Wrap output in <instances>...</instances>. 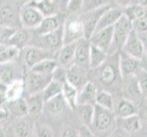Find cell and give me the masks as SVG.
I'll use <instances>...</instances> for the list:
<instances>
[{
    "mask_svg": "<svg viewBox=\"0 0 147 137\" xmlns=\"http://www.w3.org/2000/svg\"><path fill=\"white\" fill-rule=\"evenodd\" d=\"M64 45L78 42L85 38L84 27L82 19L76 17L69 18L63 26Z\"/></svg>",
    "mask_w": 147,
    "mask_h": 137,
    "instance_id": "cell-3",
    "label": "cell"
},
{
    "mask_svg": "<svg viewBox=\"0 0 147 137\" xmlns=\"http://www.w3.org/2000/svg\"><path fill=\"white\" fill-rule=\"evenodd\" d=\"M38 137H52V132L47 125L40 124L37 128Z\"/></svg>",
    "mask_w": 147,
    "mask_h": 137,
    "instance_id": "cell-43",
    "label": "cell"
},
{
    "mask_svg": "<svg viewBox=\"0 0 147 137\" xmlns=\"http://www.w3.org/2000/svg\"><path fill=\"white\" fill-rule=\"evenodd\" d=\"M7 103V97H6V93L0 91V105L5 104Z\"/></svg>",
    "mask_w": 147,
    "mask_h": 137,
    "instance_id": "cell-49",
    "label": "cell"
},
{
    "mask_svg": "<svg viewBox=\"0 0 147 137\" xmlns=\"http://www.w3.org/2000/svg\"><path fill=\"white\" fill-rule=\"evenodd\" d=\"M144 58L145 59V61H146V64H147V50H145V52H144Z\"/></svg>",
    "mask_w": 147,
    "mask_h": 137,
    "instance_id": "cell-53",
    "label": "cell"
},
{
    "mask_svg": "<svg viewBox=\"0 0 147 137\" xmlns=\"http://www.w3.org/2000/svg\"><path fill=\"white\" fill-rule=\"evenodd\" d=\"M80 137H95V136L92 134V132L89 130V128L84 126L82 130H80Z\"/></svg>",
    "mask_w": 147,
    "mask_h": 137,
    "instance_id": "cell-47",
    "label": "cell"
},
{
    "mask_svg": "<svg viewBox=\"0 0 147 137\" xmlns=\"http://www.w3.org/2000/svg\"><path fill=\"white\" fill-rule=\"evenodd\" d=\"M90 40L83 38L77 42V49L75 53V64L85 68H90Z\"/></svg>",
    "mask_w": 147,
    "mask_h": 137,
    "instance_id": "cell-14",
    "label": "cell"
},
{
    "mask_svg": "<svg viewBox=\"0 0 147 137\" xmlns=\"http://www.w3.org/2000/svg\"><path fill=\"white\" fill-rule=\"evenodd\" d=\"M83 4L82 0H70L68 2V9L71 12H77L82 8Z\"/></svg>",
    "mask_w": 147,
    "mask_h": 137,
    "instance_id": "cell-44",
    "label": "cell"
},
{
    "mask_svg": "<svg viewBox=\"0 0 147 137\" xmlns=\"http://www.w3.org/2000/svg\"><path fill=\"white\" fill-rule=\"evenodd\" d=\"M108 53L90 44V69H99L107 60Z\"/></svg>",
    "mask_w": 147,
    "mask_h": 137,
    "instance_id": "cell-24",
    "label": "cell"
},
{
    "mask_svg": "<svg viewBox=\"0 0 147 137\" xmlns=\"http://www.w3.org/2000/svg\"><path fill=\"white\" fill-rule=\"evenodd\" d=\"M0 3V26L16 28L17 20H20V14L18 13L16 6L9 2Z\"/></svg>",
    "mask_w": 147,
    "mask_h": 137,
    "instance_id": "cell-9",
    "label": "cell"
},
{
    "mask_svg": "<svg viewBox=\"0 0 147 137\" xmlns=\"http://www.w3.org/2000/svg\"><path fill=\"white\" fill-rule=\"evenodd\" d=\"M118 123L120 127L127 133H135L142 127L141 118L138 114L127 118H120Z\"/></svg>",
    "mask_w": 147,
    "mask_h": 137,
    "instance_id": "cell-26",
    "label": "cell"
},
{
    "mask_svg": "<svg viewBox=\"0 0 147 137\" xmlns=\"http://www.w3.org/2000/svg\"><path fill=\"white\" fill-rule=\"evenodd\" d=\"M0 137H5V134L1 130H0Z\"/></svg>",
    "mask_w": 147,
    "mask_h": 137,
    "instance_id": "cell-54",
    "label": "cell"
},
{
    "mask_svg": "<svg viewBox=\"0 0 147 137\" xmlns=\"http://www.w3.org/2000/svg\"><path fill=\"white\" fill-rule=\"evenodd\" d=\"M76 110H77V113L80 121L83 124L85 127L89 128L90 126H92L94 114H95V105L93 104L78 105Z\"/></svg>",
    "mask_w": 147,
    "mask_h": 137,
    "instance_id": "cell-18",
    "label": "cell"
},
{
    "mask_svg": "<svg viewBox=\"0 0 147 137\" xmlns=\"http://www.w3.org/2000/svg\"><path fill=\"white\" fill-rule=\"evenodd\" d=\"M119 69L123 77H134L141 69V60L121 52L119 55Z\"/></svg>",
    "mask_w": 147,
    "mask_h": 137,
    "instance_id": "cell-8",
    "label": "cell"
},
{
    "mask_svg": "<svg viewBox=\"0 0 147 137\" xmlns=\"http://www.w3.org/2000/svg\"><path fill=\"white\" fill-rule=\"evenodd\" d=\"M123 15V12L121 11L120 9L110 7L108 10H106L105 13L101 16L100 21L97 25V28H96L95 32L100 31V30H102L107 28L113 27Z\"/></svg>",
    "mask_w": 147,
    "mask_h": 137,
    "instance_id": "cell-15",
    "label": "cell"
},
{
    "mask_svg": "<svg viewBox=\"0 0 147 137\" xmlns=\"http://www.w3.org/2000/svg\"><path fill=\"white\" fill-rule=\"evenodd\" d=\"M139 4L142 7H144L145 9H147V0H144V1H140Z\"/></svg>",
    "mask_w": 147,
    "mask_h": 137,
    "instance_id": "cell-51",
    "label": "cell"
},
{
    "mask_svg": "<svg viewBox=\"0 0 147 137\" xmlns=\"http://www.w3.org/2000/svg\"><path fill=\"white\" fill-rule=\"evenodd\" d=\"M24 59H25L26 64L31 69L38 63L43 61L45 59H49L51 58H50V53L47 49H42V48L31 47V48H28L26 50Z\"/></svg>",
    "mask_w": 147,
    "mask_h": 137,
    "instance_id": "cell-13",
    "label": "cell"
},
{
    "mask_svg": "<svg viewBox=\"0 0 147 137\" xmlns=\"http://www.w3.org/2000/svg\"><path fill=\"white\" fill-rule=\"evenodd\" d=\"M76 49H77V42L64 45L60 49L59 61L62 66H68L75 59Z\"/></svg>",
    "mask_w": 147,
    "mask_h": 137,
    "instance_id": "cell-25",
    "label": "cell"
},
{
    "mask_svg": "<svg viewBox=\"0 0 147 137\" xmlns=\"http://www.w3.org/2000/svg\"><path fill=\"white\" fill-rule=\"evenodd\" d=\"M137 114V107L133 101L127 99L121 100L117 108V115L119 118H127Z\"/></svg>",
    "mask_w": 147,
    "mask_h": 137,
    "instance_id": "cell-27",
    "label": "cell"
},
{
    "mask_svg": "<svg viewBox=\"0 0 147 137\" xmlns=\"http://www.w3.org/2000/svg\"><path fill=\"white\" fill-rule=\"evenodd\" d=\"M30 134V126L27 121H21L15 126V134L17 137H28Z\"/></svg>",
    "mask_w": 147,
    "mask_h": 137,
    "instance_id": "cell-40",
    "label": "cell"
},
{
    "mask_svg": "<svg viewBox=\"0 0 147 137\" xmlns=\"http://www.w3.org/2000/svg\"><path fill=\"white\" fill-rule=\"evenodd\" d=\"M6 109L8 111L9 114L17 118H23L28 115V107L27 100L25 98H20L16 101H7Z\"/></svg>",
    "mask_w": 147,
    "mask_h": 137,
    "instance_id": "cell-16",
    "label": "cell"
},
{
    "mask_svg": "<svg viewBox=\"0 0 147 137\" xmlns=\"http://www.w3.org/2000/svg\"><path fill=\"white\" fill-rule=\"evenodd\" d=\"M143 115H142V118H141V123H142V124H144L145 127H146V129H147V108H145L144 111H143Z\"/></svg>",
    "mask_w": 147,
    "mask_h": 137,
    "instance_id": "cell-48",
    "label": "cell"
},
{
    "mask_svg": "<svg viewBox=\"0 0 147 137\" xmlns=\"http://www.w3.org/2000/svg\"><path fill=\"white\" fill-rule=\"evenodd\" d=\"M127 93L129 94L131 98H133L134 100H138L143 97L141 93L140 88H139V85H138L137 79H136V76L130 77L128 85H127Z\"/></svg>",
    "mask_w": 147,
    "mask_h": 137,
    "instance_id": "cell-37",
    "label": "cell"
},
{
    "mask_svg": "<svg viewBox=\"0 0 147 137\" xmlns=\"http://www.w3.org/2000/svg\"><path fill=\"white\" fill-rule=\"evenodd\" d=\"M95 104L103 109L113 111L114 105L113 95L107 90H99L97 92V96H96Z\"/></svg>",
    "mask_w": 147,
    "mask_h": 137,
    "instance_id": "cell-35",
    "label": "cell"
},
{
    "mask_svg": "<svg viewBox=\"0 0 147 137\" xmlns=\"http://www.w3.org/2000/svg\"><path fill=\"white\" fill-rule=\"evenodd\" d=\"M24 92H25L24 80L18 78L7 86V89L6 91L7 101H12L18 100L20 98H23L22 96Z\"/></svg>",
    "mask_w": 147,
    "mask_h": 137,
    "instance_id": "cell-23",
    "label": "cell"
},
{
    "mask_svg": "<svg viewBox=\"0 0 147 137\" xmlns=\"http://www.w3.org/2000/svg\"><path fill=\"white\" fill-rule=\"evenodd\" d=\"M62 94L64 96V99L66 100V103L72 110H76L78 106V95L79 91L78 90L74 88L69 83L65 82L63 84V91Z\"/></svg>",
    "mask_w": 147,
    "mask_h": 137,
    "instance_id": "cell-31",
    "label": "cell"
},
{
    "mask_svg": "<svg viewBox=\"0 0 147 137\" xmlns=\"http://www.w3.org/2000/svg\"><path fill=\"white\" fill-rule=\"evenodd\" d=\"M9 118V113L6 107L0 108V125L6 124Z\"/></svg>",
    "mask_w": 147,
    "mask_h": 137,
    "instance_id": "cell-46",
    "label": "cell"
},
{
    "mask_svg": "<svg viewBox=\"0 0 147 137\" xmlns=\"http://www.w3.org/2000/svg\"><path fill=\"white\" fill-rule=\"evenodd\" d=\"M136 79H137L142 96L144 98H147V70L142 69L136 75Z\"/></svg>",
    "mask_w": 147,
    "mask_h": 137,
    "instance_id": "cell-39",
    "label": "cell"
},
{
    "mask_svg": "<svg viewBox=\"0 0 147 137\" xmlns=\"http://www.w3.org/2000/svg\"><path fill=\"white\" fill-rule=\"evenodd\" d=\"M20 23L25 29L38 28L43 21L44 17L37 8L32 7L29 3L20 9Z\"/></svg>",
    "mask_w": 147,
    "mask_h": 137,
    "instance_id": "cell-5",
    "label": "cell"
},
{
    "mask_svg": "<svg viewBox=\"0 0 147 137\" xmlns=\"http://www.w3.org/2000/svg\"><path fill=\"white\" fill-rule=\"evenodd\" d=\"M17 79L18 78L16 77V70L11 62L0 64V80L4 84L8 86Z\"/></svg>",
    "mask_w": 147,
    "mask_h": 137,
    "instance_id": "cell-33",
    "label": "cell"
},
{
    "mask_svg": "<svg viewBox=\"0 0 147 137\" xmlns=\"http://www.w3.org/2000/svg\"><path fill=\"white\" fill-rule=\"evenodd\" d=\"M113 27H111L95 32L92 36V38H90V42L92 45L108 53L109 49H111V46L113 44Z\"/></svg>",
    "mask_w": 147,
    "mask_h": 137,
    "instance_id": "cell-11",
    "label": "cell"
},
{
    "mask_svg": "<svg viewBox=\"0 0 147 137\" xmlns=\"http://www.w3.org/2000/svg\"><path fill=\"white\" fill-rule=\"evenodd\" d=\"M133 28L134 31L138 34L139 37L140 35L147 36V18H141L133 22Z\"/></svg>",
    "mask_w": 147,
    "mask_h": 137,
    "instance_id": "cell-41",
    "label": "cell"
},
{
    "mask_svg": "<svg viewBox=\"0 0 147 137\" xmlns=\"http://www.w3.org/2000/svg\"><path fill=\"white\" fill-rule=\"evenodd\" d=\"M110 7H111L109 4H106L104 6H101L100 7L94 8V9H90L86 12L82 19V22L84 27V34H85V38L90 40L92 36L94 34L97 25L100 21L101 16L105 13L106 10H108Z\"/></svg>",
    "mask_w": 147,
    "mask_h": 137,
    "instance_id": "cell-4",
    "label": "cell"
},
{
    "mask_svg": "<svg viewBox=\"0 0 147 137\" xmlns=\"http://www.w3.org/2000/svg\"><path fill=\"white\" fill-rule=\"evenodd\" d=\"M17 30L18 28H16L0 26V45L7 44L13 35L17 32Z\"/></svg>",
    "mask_w": 147,
    "mask_h": 137,
    "instance_id": "cell-38",
    "label": "cell"
},
{
    "mask_svg": "<svg viewBox=\"0 0 147 137\" xmlns=\"http://www.w3.org/2000/svg\"><path fill=\"white\" fill-rule=\"evenodd\" d=\"M61 28L60 26V19L57 15L52 17L44 18L43 21L37 28V33L40 36H45L49 33H52L59 28Z\"/></svg>",
    "mask_w": 147,
    "mask_h": 137,
    "instance_id": "cell-19",
    "label": "cell"
},
{
    "mask_svg": "<svg viewBox=\"0 0 147 137\" xmlns=\"http://www.w3.org/2000/svg\"><path fill=\"white\" fill-rule=\"evenodd\" d=\"M41 37H42V39L45 45L52 49H61L64 46L63 27H61L52 33H49L48 35H45V36H41Z\"/></svg>",
    "mask_w": 147,
    "mask_h": 137,
    "instance_id": "cell-21",
    "label": "cell"
},
{
    "mask_svg": "<svg viewBox=\"0 0 147 137\" xmlns=\"http://www.w3.org/2000/svg\"><path fill=\"white\" fill-rule=\"evenodd\" d=\"M146 103H147V98H146Z\"/></svg>",
    "mask_w": 147,
    "mask_h": 137,
    "instance_id": "cell-55",
    "label": "cell"
},
{
    "mask_svg": "<svg viewBox=\"0 0 147 137\" xmlns=\"http://www.w3.org/2000/svg\"><path fill=\"white\" fill-rule=\"evenodd\" d=\"M114 121V113L113 111H109L100 107L95 104V114L92 126L98 132H107Z\"/></svg>",
    "mask_w": 147,
    "mask_h": 137,
    "instance_id": "cell-7",
    "label": "cell"
},
{
    "mask_svg": "<svg viewBox=\"0 0 147 137\" xmlns=\"http://www.w3.org/2000/svg\"><path fill=\"white\" fill-rule=\"evenodd\" d=\"M119 75H121L119 69V59L118 63H104L100 67L99 72V80L100 82L105 86H113L117 82Z\"/></svg>",
    "mask_w": 147,
    "mask_h": 137,
    "instance_id": "cell-10",
    "label": "cell"
},
{
    "mask_svg": "<svg viewBox=\"0 0 147 137\" xmlns=\"http://www.w3.org/2000/svg\"><path fill=\"white\" fill-rule=\"evenodd\" d=\"M113 137H128V136L125 135V134H115Z\"/></svg>",
    "mask_w": 147,
    "mask_h": 137,
    "instance_id": "cell-52",
    "label": "cell"
},
{
    "mask_svg": "<svg viewBox=\"0 0 147 137\" xmlns=\"http://www.w3.org/2000/svg\"><path fill=\"white\" fill-rule=\"evenodd\" d=\"M57 68H58L57 61L55 59H49L38 63L37 65H35L34 67L30 69V70L33 72L42 74V75H52L54 70Z\"/></svg>",
    "mask_w": 147,
    "mask_h": 137,
    "instance_id": "cell-30",
    "label": "cell"
},
{
    "mask_svg": "<svg viewBox=\"0 0 147 137\" xmlns=\"http://www.w3.org/2000/svg\"><path fill=\"white\" fill-rule=\"evenodd\" d=\"M19 52L20 50L13 46L7 44L0 45V64L12 62L18 57Z\"/></svg>",
    "mask_w": 147,
    "mask_h": 137,
    "instance_id": "cell-29",
    "label": "cell"
},
{
    "mask_svg": "<svg viewBox=\"0 0 147 137\" xmlns=\"http://www.w3.org/2000/svg\"><path fill=\"white\" fill-rule=\"evenodd\" d=\"M134 30L133 23L123 14L113 26V44L109 49L108 54H114L118 49H123L130 33Z\"/></svg>",
    "mask_w": 147,
    "mask_h": 137,
    "instance_id": "cell-1",
    "label": "cell"
},
{
    "mask_svg": "<svg viewBox=\"0 0 147 137\" xmlns=\"http://www.w3.org/2000/svg\"><path fill=\"white\" fill-rule=\"evenodd\" d=\"M98 90L96 89L95 85L92 82H87L84 87L82 89L78 95V105L82 104H93L95 103L96 96H97Z\"/></svg>",
    "mask_w": 147,
    "mask_h": 137,
    "instance_id": "cell-17",
    "label": "cell"
},
{
    "mask_svg": "<svg viewBox=\"0 0 147 137\" xmlns=\"http://www.w3.org/2000/svg\"><path fill=\"white\" fill-rule=\"evenodd\" d=\"M52 80H56V82H59L61 84L67 82V70L58 67L52 73Z\"/></svg>",
    "mask_w": 147,
    "mask_h": 137,
    "instance_id": "cell-42",
    "label": "cell"
},
{
    "mask_svg": "<svg viewBox=\"0 0 147 137\" xmlns=\"http://www.w3.org/2000/svg\"><path fill=\"white\" fill-rule=\"evenodd\" d=\"M7 86L6 84H4L1 80H0V91H2V92H5L6 93L7 91Z\"/></svg>",
    "mask_w": 147,
    "mask_h": 137,
    "instance_id": "cell-50",
    "label": "cell"
},
{
    "mask_svg": "<svg viewBox=\"0 0 147 137\" xmlns=\"http://www.w3.org/2000/svg\"><path fill=\"white\" fill-rule=\"evenodd\" d=\"M60 137H80V130L73 127H68L63 130Z\"/></svg>",
    "mask_w": 147,
    "mask_h": 137,
    "instance_id": "cell-45",
    "label": "cell"
},
{
    "mask_svg": "<svg viewBox=\"0 0 147 137\" xmlns=\"http://www.w3.org/2000/svg\"><path fill=\"white\" fill-rule=\"evenodd\" d=\"M66 105H68V104L66 103V100L64 99L63 94H60L57 96V97H55L45 103V106H46L47 110L50 113H53V114L60 113L64 110Z\"/></svg>",
    "mask_w": 147,
    "mask_h": 137,
    "instance_id": "cell-36",
    "label": "cell"
},
{
    "mask_svg": "<svg viewBox=\"0 0 147 137\" xmlns=\"http://www.w3.org/2000/svg\"><path fill=\"white\" fill-rule=\"evenodd\" d=\"M123 52L140 60L144 58L145 52L144 45L134 30L130 33L127 40L125 41L123 47Z\"/></svg>",
    "mask_w": 147,
    "mask_h": 137,
    "instance_id": "cell-6",
    "label": "cell"
},
{
    "mask_svg": "<svg viewBox=\"0 0 147 137\" xmlns=\"http://www.w3.org/2000/svg\"><path fill=\"white\" fill-rule=\"evenodd\" d=\"M28 107V115L33 118H38L42 113L43 108L45 106V101L41 93L34 96H29L27 99Z\"/></svg>",
    "mask_w": 147,
    "mask_h": 137,
    "instance_id": "cell-20",
    "label": "cell"
},
{
    "mask_svg": "<svg viewBox=\"0 0 147 137\" xmlns=\"http://www.w3.org/2000/svg\"><path fill=\"white\" fill-rule=\"evenodd\" d=\"M29 39V33L27 29H18L17 32L13 35V37L10 38L7 45L13 46L18 49H22L26 47L27 43Z\"/></svg>",
    "mask_w": 147,
    "mask_h": 137,
    "instance_id": "cell-32",
    "label": "cell"
},
{
    "mask_svg": "<svg viewBox=\"0 0 147 137\" xmlns=\"http://www.w3.org/2000/svg\"><path fill=\"white\" fill-rule=\"evenodd\" d=\"M29 4L42 14L44 18L52 17L57 14L58 5L50 0H39V1H31Z\"/></svg>",
    "mask_w": 147,
    "mask_h": 137,
    "instance_id": "cell-22",
    "label": "cell"
},
{
    "mask_svg": "<svg viewBox=\"0 0 147 137\" xmlns=\"http://www.w3.org/2000/svg\"><path fill=\"white\" fill-rule=\"evenodd\" d=\"M67 82L77 90L82 89L86 82V69L79 66L77 64H73L67 70Z\"/></svg>",
    "mask_w": 147,
    "mask_h": 137,
    "instance_id": "cell-12",
    "label": "cell"
},
{
    "mask_svg": "<svg viewBox=\"0 0 147 137\" xmlns=\"http://www.w3.org/2000/svg\"><path fill=\"white\" fill-rule=\"evenodd\" d=\"M123 14L133 23L136 21V20L146 18V9L144 7H142L140 4L130 5V6L125 8V11L123 12Z\"/></svg>",
    "mask_w": 147,
    "mask_h": 137,
    "instance_id": "cell-34",
    "label": "cell"
},
{
    "mask_svg": "<svg viewBox=\"0 0 147 137\" xmlns=\"http://www.w3.org/2000/svg\"><path fill=\"white\" fill-rule=\"evenodd\" d=\"M62 91H63V84H61L59 82H56L54 80H51L50 82L46 86V88L42 91L41 95L43 97L44 101L46 103V101L62 94Z\"/></svg>",
    "mask_w": 147,
    "mask_h": 137,
    "instance_id": "cell-28",
    "label": "cell"
},
{
    "mask_svg": "<svg viewBox=\"0 0 147 137\" xmlns=\"http://www.w3.org/2000/svg\"><path fill=\"white\" fill-rule=\"evenodd\" d=\"M51 80L52 75H42L30 70L24 79L25 92L28 94V97L42 93V91Z\"/></svg>",
    "mask_w": 147,
    "mask_h": 137,
    "instance_id": "cell-2",
    "label": "cell"
}]
</instances>
